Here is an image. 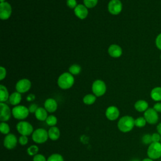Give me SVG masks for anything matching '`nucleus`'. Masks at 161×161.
<instances>
[{
  "label": "nucleus",
  "instance_id": "nucleus-42",
  "mask_svg": "<svg viewBox=\"0 0 161 161\" xmlns=\"http://www.w3.org/2000/svg\"><path fill=\"white\" fill-rule=\"evenodd\" d=\"M157 133H158L161 135V123H158V125L157 126Z\"/></svg>",
  "mask_w": 161,
  "mask_h": 161
},
{
  "label": "nucleus",
  "instance_id": "nucleus-11",
  "mask_svg": "<svg viewBox=\"0 0 161 161\" xmlns=\"http://www.w3.org/2000/svg\"><path fill=\"white\" fill-rule=\"evenodd\" d=\"M12 13V8L10 4L6 1L0 3V18L2 20L9 19Z\"/></svg>",
  "mask_w": 161,
  "mask_h": 161
},
{
  "label": "nucleus",
  "instance_id": "nucleus-32",
  "mask_svg": "<svg viewBox=\"0 0 161 161\" xmlns=\"http://www.w3.org/2000/svg\"><path fill=\"white\" fill-rule=\"evenodd\" d=\"M142 143L145 144V145H150L152 143V135L150 134H145L142 138Z\"/></svg>",
  "mask_w": 161,
  "mask_h": 161
},
{
  "label": "nucleus",
  "instance_id": "nucleus-45",
  "mask_svg": "<svg viewBox=\"0 0 161 161\" xmlns=\"http://www.w3.org/2000/svg\"><path fill=\"white\" fill-rule=\"evenodd\" d=\"M1 1V3H3V2H4L5 0H0Z\"/></svg>",
  "mask_w": 161,
  "mask_h": 161
},
{
  "label": "nucleus",
  "instance_id": "nucleus-31",
  "mask_svg": "<svg viewBox=\"0 0 161 161\" xmlns=\"http://www.w3.org/2000/svg\"><path fill=\"white\" fill-rule=\"evenodd\" d=\"M83 3L87 8H93L97 5L98 0H83Z\"/></svg>",
  "mask_w": 161,
  "mask_h": 161
},
{
  "label": "nucleus",
  "instance_id": "nucleus-40",
  "mask_svg": "<svg viewBox=\"0 0 161 161\" xmlns=\"http://www.w3.org/2000/svg\"><path fill=\"white\" fill-rule=\"evenodd\" d=\"M157 113H161V103L157 102L155 103L153 108Z\"/></svg>",
  "mask_w": 161,
  "mask_h": 161
},
{
  "label": "nucleus",
  "instance_id": "nucleus-6",
  "mask_svg": "<svg viewBox=\"0 0 161 161\" xmlns=\"http://www.w3.org/2000/svg\"><path fill=\"white\" fill-rule=\"evenodd\" d=\"M147 153L148 158L153 160L158 159L161 157V143L152 142L149 145Z\"/></svg>",
  "mask_w": 161,
  "mask_h": 161
},
{
  "label": "nucleus",
  "instance_id": "nucleus-39",
  "mask_svg": "<svg viewBox=\"0 0 161 161\" xmlns=\"http://www.w3.org/2000/svg\"><path fill=\"white\" fill-rule=\"evenodd\" d=\"M6 76V69L1 66L0 67V80H3Z\"/></svg>",
  "mask_w": 161,
  "mask_h": 161
},
{
  "label": "nucleus",
  "instance_id": "nucleus-46",
  "mask_svg": "<svg viewBox=\"0 0 161 161\" xmlns=\"http://www.w3.org/2000/svg\"><path fill=\"white\" fill-rule=\"evenodd\" d=\"M160 142H161V135H160Z\"/></svg>",
  "mask_w": 161,
  "mask_h": 161
},
{
  "label": "nucleus",
  "instance_id": "nucleus-25",
  "mask_svg": "<svg viewBox=\"0 0 161 161\" xmlns=\"http://www.w3.org/2000/svg\"><path fill=\"white\" fill-rule=\"evenodd\" d=\"M57 121H58L57 118L55 115H53V114L48 115L47 119L45 120L47 125L50 126V127L56 126V125L57 124Z\"/></svg>",
  "mask_w": 161,
  "mask_h": 161
},
{
  "label": "nucleus",
  "instance_id": "nucleus-24",
  "mask_svg": "<svg viewBox=\"0 0 161 161\" xmlns=\"http://www.w3.org/2000/svg\"><path fill=\"white\" fill-rule=\"evenodd\" d=\"M83 103L87 105L93 104L96 101V96L94 94H88L84 96Z\"/></svg>",
  "mask_w": 161,
  "mask_h": 161
},
{
  "label": "nucleus",
  "instance_id": "nucleus-30",
  "mask_svg": "<svg viewBox=\"0 0 161 161\" xmlns=\"http://www.w3.org/2000/svg\"><path fill=\"white\" fill-rule=\"evenodd\" d=\"M47 161H64L63 156L60 153H52L48 158Z\"/></svg>",
  "mask_w": 161,
  "mask_h": 161
},
{
  "label": "nucleus",
  "instance_id": "nucleus-8",
  "mask_svg": "<svg viewBox=\"0 0 161 161\" xmlns=\"http://www.w3.org/2000/svg\"><path fill=\"white\" fill-rule=\"evenodd\" d=\"M18 143V139L13 133L6 135L3 140V145L8 150L14 149Z\"/></svg>",
  "mask_w": 161,
  "mask_h": 161
},
{
  "label": "nucleus",
  "instance_id": "nucleus-15",
  "mask_svg": "<svg viewBox=\"0 0 161 161\" xmlns=\"http://www.w3.org/2000/svg\"><path fill=\"white\" fill-rule=\"evenodd\" d=\"M74 11L75 16L80 19H85L88 15L87 8L84 4H77V6L74 8Z\"/></svg>",
  "mask_w": 161,
  "mask_h": 161
},
{
  "label": "nucleus",
  "instance_id": "nucleus-19",
  "mask_svg": "<svg viewBox=\"0 0 161 161\" xmlns=\"http://www.w3.org/2000/svg\"><path fill=\"white\" fill-rule=\"evenodd\" d=\"M48 116V111L45 109L44 107H38V108L35 113V116L36 119L41 121H45Z\"/></svg>",
  "mask_w": 161,
  "mask_h": 161
},
{
  "label": "nucleus",
  "instance_id": "nucleus-21",
  "mask_svg": "<svg viewBox=\"0 0 161 161\" xmlns=\"http://www.w3.org/2000/svg\"><path fill=\"white\" fill-rule=\"evenodd\" d=\"M134 108L138 112H145L148 108V104L146 101L140 99L136 101L134 104Z\"/></svg>",
  "mask_w": 161,
  "mask_h": 161
},
{
  "label": "nucleus",
  "instance_id": "nucleus-2",
  "mask_svg": "<svg viewBox=\"0 0 161 161\" xmlns=\"http://www.w3.org/2000/svg\"><path fill=\"white\" fill-rule=\"evenodd\" d=\"M74 83V78L70 72H64L58 78L57 84L60 88L68 89L72 87Z\"/></svg>",
  "mask_w": 161,
  "mask_h": 161
},
{
  "label": "nucleus",
  "instance_id": "nucleus-16",
  "mask_svg": "<svg viewBox=\"0 0 161 161\" xmlns=\"http://www.w3.org/2000/svg\"><path fill=\"white\" fill-rule=\"evenodd\" d=\"M44 108L48 111V113H53L57 109V102L53 98H48L44 102Z\"/></svg>",
  "mask_w": 161,
  "mask_h": 161
},
{
  "label": "nucleus",
  "instance_id": "nucleus-47",
  "mask_svg": "<svg viewBox=\"0 0 161 161\" xmlns=\"http://www.w3.org/2000/svg\"><path fill=\"white\" fill-rule=\"evenodd\" d=\"M160 59H161V54H160Z\"/></svg>",
  "mask_w": 161,
  "mask_h": 161
},
{
  "label": "nucleus",
  "instance_id": "nucleus-17",
  "mask_svg": "<svg viewBox=\"0 0 161 161\" xmlns=\"http://www.w3.org/2000/svg\"><path fill=\"white\" fill-rule=\"evenodd\" d=\"M109 55L113 58L119 57L122 55V48L120 46L116 44L111 45L108 50Z\"/></svg>",
  "mask_w": 161,
  "mask_h": 161
},
{
  "label": "nucleus",
  "instance_id": "nucleus-37",
  "mask_svg": "<svg viewBox=\"0 0 161 161\" xmlns=\"http://www.w3.org/2000/svg\"><path fill=\"white\" fill-rule=\"evenodd\" d=\"M152 142H160V135L158 133H154L152 135Z\"/></svg>",
  "mask_w": 161,
  "mask_h": 161
},
{
  "label": "nucleus",
  "instance_id": "nucleus-28",
  "mask_svg": "<svg viewBox=\"0 0 161 161\" xmlns=\"http://www.w3.org/2000/svg\"><path fill=\"white\" fill-rule=\"evenodd\" d=\"M69 71L72 75H78L81 71V67L78 64H73L69 67Z\"/></svg>",
  "mask_w": 161,
  "mask_h": 161
},
{
  "label": "nucleus",
  "instance_id": "nucleus-14",
  "mask_svg": "<svg viewBox=\"0 0 161 161\" xmlns=\"http://www.w3.org/2000/svg\"><path fill=\"white\" fill-rule=\"evenodd\" d=\"M119 110L115 106H110L107 108L105 111V116L109 121H115L119 116Z\"/></svg>",
  "mask_w": 161,
  "mask_h": 161
},
{
  "label": "nucleus",
  "instance_id": "nucleus-44",
  "mask_svg": "<svg viewBox=\"0 0 161 161\" xmlns=\"http://www.w3.org/2000/svg\"><path fill=\"white\" fill-rule=\"evenodd\" d=\"M132 161H140L139 160H137V159H135V160H133Z\"/></svg>",
  "mask_w": 161,
  "mask_h": 161
},
{
  "label": "nucleus",
  "instance_id": "nucleus-41",
  "mask_svg": "<svg viewBox=\"0 0 161 161\" xmlns=\"http://www.w3.org/2000/svg\"><path fill=\"white\" fill-rule=\"evenodd\" d=\"M35 99V96L33 94H30L26 97V100L29 102L34 101Z\"/></svg>",
  "mask_w": 161,
  "mask_h": 161
},
{
  "label": "nucleus",
  "instance_id": "nucleus-23",
  "mask_svg": "<svg viewBox=\"0 0 161 161\" xmlns=\"http://www.w3.org/2000/svg\"><path fill=\"white\" fill-rule=\"evenodd\" d=\"M9 92L6 86L0 85V101L1 103H5L9 99Z\"/></svg>",
  "mask_w": 161,
  "mask_h": 161
},
{
  "label": "nucleus",
  "instance_id": "nucleus-5",
  "mask_svg": "<svg viewBox=\"0 0 161 161\" xmlns=\"http://www.w3.org/2000/svg\"><path fill=\"white\" fill-rule=\"evenodd\" d=\"M16 130L21 135L30 136L31 135L34 129L33 125L26 121H19L16 126Z\"/></svg>",
  "mask_w": 161,
  "mask_h": 161
},
{
  "label": "nucleus",
  "instance_id": "nucleus-20",
  "mask_svg": "<svg viewBox=\"0 0 161 161\" xmlns=\"http://www.w3.org/2000/svg\"><path fill=\"white\" fill-rule=\"evenodd\" d=\"M21 99H22V96L21 93L16 91L10 94L8 101L11 105L15 106L19 105V104L21 101Z\"/></svg>",
  "mask_w": 161,
  "mask_h": 161
},
{
  "label": "nucleus",
  "instance_id": "nucleus-4",
  "mask_svg": "<svg viewBox=\"0 0 161 161\" xmlns=\"http://www.w3.org/2000/svg\"><path fill=\"white\" fill-rule=\"evenodd\" d=\"M30 111L28 108L24 105H17L12 109V116L14 118L22 121L25 119L29 115Z\"/></svg>",
  "mask_w": 161,
  "mask_h": 161
},
{
  "label": "nucleus",
  "instance_id": "nucleus-35",
  "mask_svg": "<svg viewBox=\"0 0 161 161\" xmlns=\"http://www.w3.org/2000/svg\"><path fill=\"white\" fill-rule=\"evenodd\" d=\"M67 6L71 9H74L77 6L76 0H67Z\"/></svg>",
  "mask_w": 161,
  "mask_h": 161
},
{
  "label": "nucleus",
  "instance_id": "nucleus-34",
  "mask_svg": "<svg viewBox=\"0 0 161 161\" xmlns=\"http://www.w3.org/2000/svg\"><path fill=\"white\" fill-rule=\"evenodd\" d=\"M33 161H47V158L43 154L38 153L33 157Z\"/></svg>",
  "mask_w": 161,
  "mask_h": 161
},
{
  "label": "nucleus",
  "instance_id": "nucleus-12",
  "mask_svg": "<svg viewBox=\"0 0 161 161\" xmlns=\"http://www.w3.org/2000/svg\"><path fill=\"white\" fill-rule=\"evenodd\" d=\"M123 9V5L120 0H111L108 5V11L113 15L119 14Z\"/></svg>",
  "mask_w": 161,
  "mask_h": 161
},
{
  "label": "nucleus",
  "instance_id": "nucleus-27",
  "mask_svg": "<svg viewBox=\"0 0 161 161\" xmlns=\"http://www.w3.org/2000/svg\"><path fill=\"white\" fill-rule=\"evenodd\" d=\"M39 151V148L37 145H31L30 147H28L26 152L27 153L30 155V156H35V155L38 154V152Z\"/></svg>",
  "mask_w": 161,
  "mask_h": 161
},
{
  "label": "nucleus",
  "instance_id": "nucleus-18",
  "mask_svg": "<svg viewBox=\"0 0 161 161\" xmlns=\"http://www.w3.org/2000/svg\"><path fill=\"white\" fill-rule=\"evenodd\" d=\"M48 135L49 139L52 141H56L60 136V131L56 126H51L48 130Z\"/></svg>",
  "mask_w": 161,
  "mask_h": 161
},
{
  "label": "nucleus",
  "instance_id": "nucleus-1",
  "mask_svg": "<svg viewBox=\"0 0 161 161\" xmlns=\"http://www.w3.org/2000/svg\"><path fill=\"white\" fill-rule=\"evenodd\" d=\"M117 126L121 132H130L135 126V119L129 115L123 116L119 119Z\"/></svg>",
  "mask_w": 161,
  "mask_h": 161
},
{
  "label": "nucleus",
  "instance_id": "nucleus-36",
  "mask_svg": "<svg viewBox=\"0 0 161 161\" xmlns=\"http://www.w3.org/2000/svg\"><path fill=\"white\" fill-rule=\"evenodd\" d=\"M38 108V106L35 103H32L31 104L29 107H28V109L30 113H34L36 112V111L37 110V109Z\"/></svg>",
  "mask_w": 161,
  "mask_h": 161
},
{
  "label": "nucleus",
  "instance_id": "nucleus-10",
  "mask_svg": "<svg viewBox=\"0 0 161 161\" xmlns=\"http://www.w3.org/2000/svg\"><path fill=\"white\" fill-rule=\"evenodd\" d=\"M143 117L146 119L147 123L151 125L157 123L158 120V113L153 108H148L144 112Z\"/></svg>",
  "mask_w": 161,
  "mask_h": 161
},
{
  "label": "nucleus",
  "instance_id": "nucleus-29",
  "mask_svg": "<svg viewBox=\"0 0 161 161\" xmlns=\"http://www.w3.org/2000/svg\"><path fill=\"white\" fill-rule=\"evenodd\" d=\"M147 121L143 116H140L135 119V126L138 128H143L146 125Z\"/></svg>",
  "mask_w": 161,
  "mask_h": 161
},
{
  "label": "nucleus",
  "instance_id": "nucleus-38",
  "mask_svg": "<svg viewBox=\"0 0 161 161\" xmlns=\"http://www.w3.org/2000/svg\"><path fill=\"white\" fill-rule=\"evenodd\" d=\"M155 45L158 49L161 50V33L158 34L155 39Z\"/></svg>",
  "mask_w": 161,
  "mask_h": 161
},
{
  "label": "nucleus",
  "instance_id": "nucleus-7",
  "mask_svg": "<svg viewBox=\"0 0 161 161\" xmlns=\"http://www.w3.org/2000/svg\"><path fill=\"white\" fill-rule=\"evenodd\" d=\"M92 91L96 97H101L103 96L106 91V86L105 82L102 80H96L92 83Z\"/></svg>",
  "mask_w": 161,
  "mask_h": 161
},
{
  "label": "nucleus",
  "instance_id": "nucleus-9",
  "mask_svg": "<svg viewBox=\"0 0 161 161\" xmlns=\"http://www.w3.org/2000/svg\"><path fill=\"white\" fill-rule=\"evenodd\" d=\"M12 116V109L5 103H0L1 122H7Z\"/></svg>",
  "mask_w": 161,
  "mask_h": 161
},
{
  "label": "nucleus",
  "instance_id": "nucleus-33",
  "mask_svg": "<svg viewBox=\"0 0 161 161\" xmlns=\"http://www.w3.org/2000/svg\"><path fill=\"white\" fill-rule=\"evenodd\" d=\"M18 143L22 145V146H25L26 145H27V143H28V136H25V135H21L19 138H18Z\"/></svg>",
  "mask_w": 161,
  "mask_h": 161
},
{
  "label": "nucleus",
  "instance_id": "nucleus-13",
  "mask_svg": "<svg viewBox=\"0 0 161 161\" xmlns=\"http://www.w3.org/2000/svg\"><path fill=\"white\" fill-rule=\"evenodd\" d=\"M31 86V81L28 79H22L19 80L16 84V90L19 93H25L28 92Z\"/></svg>",
  "mask_w": 161,
  "mask_h": 161
},
{
  "label": "nucleus",
  "instance_id": "nucleus-26",
  "mask_svg": "<svg viewBox=\"0 0 161 161\" xmlns=\"http://www.w3.org/2000/svg\"><path fill=\"white\" fill-rule=\"evenodd\" d=\"M0 131L3 135H8L10 133V126L6 122H1L0 123Z\"/></svg>",
  "mask_w": 161,
  "mask_h": 161
},
{
  "label": "nucleus",
  "instance_id": "nucleus-22",
  "mask_svg": "<svg viewBox=\"0 0 161 161\" xmlns=\"http://www.w3.org/2000/svg\"><path fill=\"white\" fill-rule=\"evenodd\" d=\"M151 98L157 102L161 101V87H155L150 92Z\"/></svg>",
  "mask_w": 161,
  "mask_h": 161
},
{
  "label": "nucleus",
  "instance_id": "nucleus-3",
  "mask_svg": "<svg viewBox=\"0 0 161 161\" xmlns=\"http://www.w3.org/2000/svg\"><path fill=\"white\" fill-rule=\"evenodd\" d=\"M32 140L37 144H42L45 143L48 138V131L45 128H39L35 130L31 135Z\"/></svg>",
  "mask_w": 161,
  "mask_h": 161
},
{
  "label": "nucleus",
  "instance_id": "nucleus-43",
  "mask_svg": "<svg viewBox=\"0 0 161 161\" xmlns=\"http://www.w3.org/2000/svg\"><path fill=\"white\" fill-rule=\"evenodd\" d=\"M142 161H153V160L150 158H145L143 159Z\"/></svg>",
  "mask_w": 161,
  "mask_h": 161
}]
</instances>
